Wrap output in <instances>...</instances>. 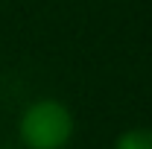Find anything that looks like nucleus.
<instances>
[{
	"instance_id": "f03ea898",
	"label": "nucleus",
	"mask_w": 152,
	"mask_h": 149,
	"mask_svg": "<svg viewBox=\"0 0 152 149\" xmlns=\"http://www.w3.org/2000/svg\"><path fill=\"white\" fill-rule=\"evenodd\" d=\"M111 149H152V126H134L114 137Z\"/></svg>"
},
{
	"instance_id": "f257e3e1",
	"label": "nucleus",
	"mask_w": 152,
	"mask_h": 149,
	"mask_svg": "<svg viewBox=\"0 0 152 149\" xmlns=\"http://www.w3.org/2000/svg\"><path fill=\"white\" fill-rule=\"evenodd\" d=\"M76 134V117L56 96L32 99L18 117V140L23 149H67Z\"/></svg>"
}]
</instances>
